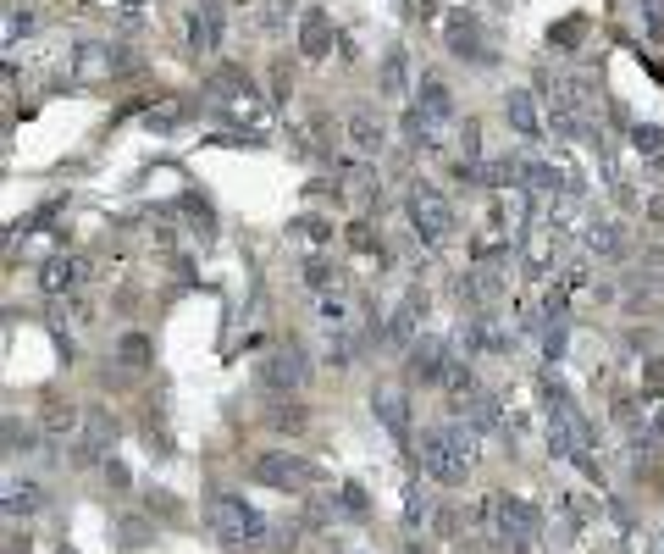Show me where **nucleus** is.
<instances>
[{
    "label": "nucleus",
    "mask_w": 664,
    "mask_h": 554,
    "mask_svg": "<svg viewBox=\"0 0 664 554\" xmlns=\"http://www.w3.org/2000/svg\"><path fill=\"white\" fill-rule=\"evenodd\" d=\"M205 527L222 543H233V549H255V543L272 538V521L249 505L244 494H227V488H216V494L205 499Z\"/></svg>",
    "instance_id": "1"
},
{
    "label": "nucleus",
    "mask_w": 664,
    "mask_h": 554,
    "mask_svg": "<svg viewBox=\"0 0 664 554\" xmlns=\"http://www.w3.org/2000/svg\"><path fill=\"white\" fill-rule=\"evenodd\" d=\"M471 449H476V438L460 433V427H427V433H421V471H427L432 482H443V488H465V477H471Z\"/></svg>",
    "instance_id": "2"
},
{
    "label": "nucleus",
    "mask_w": 664,
    "mask_h": 554,
    "mask_svg": "<svg viewBox=\"0 0 664 554\" xmlns=\"http://www.w3.org/2000/svg\"><path fill=\"white\" fill-rule=\"evenodd\" d=\"M249 477L261 482V488H272V494H305V488H316V466H310L305 455H288V449H266V455L249 460Z\"/></svg>",
    "instance_id": "3"
},
{
    "label": "nucleus",
    "mask_w": 664,
    "mask_h": 554,
    "mask_svg": "<svg viewBox=\"0 0 664 554\" xmlns=\"http://www.w3.org/2000/svg\"><path fill=\"white\" fill-rule=\"evenodd\" d=\"M410 222L415 228H421V239H432V244H443L454 233V217H449V205L438 200V194L427 189V183H421V189L410 194Z\"/></svg>",
    "instance_id": "4"
},
{
    "label": "nucleus",
    "mask_w": 664,
    "mask_h": 554,
    "mask_svg": "<svg viewBox=\"0 0 664 554\" xmlns=\"http://www.w3.org/2000/svg\"><path fill=\"white\" fill-rule=\"evenodd\" d=\"M410 377H421V383H443L449 377V350H443L438 338H421L410 350Z\"/></svg>",
    "instance_id": "5"
},
{
    "label": "nucleus",
    "mask_w": 664,
    "mask_h": 554,
    "mask_svg": "<svg viewBox=\"0 0 664 554\" xmlns=\"http://www.w3.org/2000/svg\"><path fill=\"white\" fill-rule=\"evenodd\" d=\"M261 383L277 388V394H283V388H299V383H305V355H299V350L272 355V361L261 366Z\"/></svg>",
    "instance_id": "6"
},
{
    "label": "nucleus",
    "mask_w": 664,
    "mask_h": 554,
    "mask_svg": "<svg viewBox=\"0 0 664 554\" xmlns=\"http://www.w3.org/2000/svg\"><path fill=\"white\" fill-rule=\"evenodd\" d=\"M45 505V488L39 482H6V516H34V510Z\"/></svg>",
    "instance_id": "7"
},
{
    "label": "nucleus",
    "mask_w": 664,
    "mask_h": 554,
    "mask_svg": "<svg viewBox=\"0 0 664 554\" xmlns=\"http://www.w3.org/2000/svg\"><path fill=\"white\" fill-rule=\"evenodd\" d=\"M45 433H50V438L78 433V410H72V405H50V410H45Z\"/></svg>",
    "instance_id": "8"
},
{
    "label": "nucleus",
    "mask_w": 664,
    "mask_h": 554,
    "mask_svg": "<svg viewBox=\"0 0 664 554\" xmlns=\"http://www.w3.org/2000/svg\"><path fill=\"white\" fill-rule=\"evenodd\" d=\"M78 283V261H50L45 266V289H72Z\"/></svg>",
    "instance_id": "9"
},
{
    "label": "nucleus",
    "mask_w": 664,
    "mask_h": 554,
    "mask_svg": "<svg viewBox=\"0 0 664 554\" xmlns=\"http://www.w3.org/2000/svg\"><path fill=\"white\" fill-rule=\"evenodd\" d=\"M371 405L382 410V422H388L393 433H404V399H399V394H377V399H371Z\"/></svg>",
    "instance_id": "10"
},
{
    "label": "nucleus",
    "mask_w": 664,
    "mask_h": 554,
    "mask_svg": "<svg viewBox=\"0 0 664 554\" xmlns=\"http://www.w3.org/2000/svg\"><path fill=\"white\" fill-rule=\"evenodd\" d=\"M427 494H421V488H410V505H404V527H421V521H427Z\"/></svg>",
    "instance_id": "11"
},
{
    "label": "nucleus",
    "mask_w": 664,
    "mask_h": 554,
    "mask_svg": "<svg viewBox=\"0 0 664 554\" xmlns=\"http://www.w3.org/2000/svg\"><path fill=\"white\" fill-rule=\"evenodd\" d=\"M344 516H366V494H360L355 482H344Z\"/></svg>",
    "instance_id": "12"
},
{
    "label": "nucleus",
    "mask_w": 664,
    "mask_h": 554,
    "mask_svg": "<svg viewBox=\"0 0 664 554\" xmlns=\"http://www.w3.org/2000/svg\"><path fill=\"white\" fill-rule=\"evenodd\" d=\"M305 416H299V405H277L272 410V427H299Z\"/></svg>",
    "instance_id": "13"
}]
</instances>
